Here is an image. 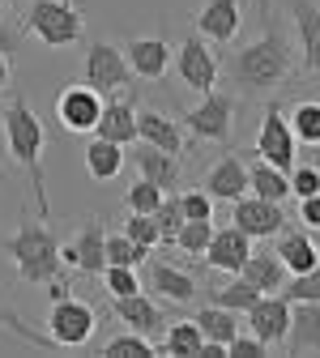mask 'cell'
I'll return each mask as SVG.
<instances>
[{
    "label": "cell",
    "mask_w": 320,
    "mask_h": 358,
    "mask_svg": "<svg viewBox=\"0 0 320 358\" xmlns=\"http://www.w3.org/2000/svg\"><path fill=\"white\" fill-rule=\"evenodd\" d=\"M295 73V43L278 17H265V30L235 52L231 60V81L239 85V94H269L273 85H282Z\"/></svg>",
    "instance_id": "obj_1"
},
{
    "label": "cell",
    "mask_w": 320,
    "mask_h": 358,
    "mask_svg": "<svg viewBox=\"0 0 320 358\" xmlns=\"http://www.w3.org/2000/svg\"><path fill=\"white\" fill-rule=\"evenodd\" d=\"M0 124H5V154L13 158V166L26 171L30 188L39 196V217H48L52 205H48V179H43V150H48V128L43 120L30 111V103L18 94H9V103L0 107Z\"/></svg>",
    "instance_id": "obj_2"
},
{
    "label": "cell",
    "mask_w": 320,
    "mask_h": 358,
    "mask_svg": "<svg viewBox=\"0 0 320 358\" xmlns=\"http://www.w3.org/2000/svg\"><path fill=\"white\" fill-rule=\"evenodd\" d=\"M0 252L13 260V273L22 286H48L56 278H64V260H60V235L48 222L26 217L13 235L0 239Z\"/></svg>",
    "instance_id": "obj_3"
},
{
    "label": "cell",
    "mask_w": 320,
    "mask_h": 358,
    "mask_svg": "<svg viewBox=\"0 0 320 358\" xmlns=\"http://www.w3.org/2000/svg\"><path fill=\"white\" fill-rule=\"evenodd\" d=\"M26 34L39 38L48 52L77 48V43L85 38L81 0H30L26 5Z\"/></svg>",
    "instance_id": "obj_4"
},
{
    "label": "cell",
    "mask_w": 320,
    "mask_h": 358,
    "mask_svg": "<svg viewBox=\"0 0 320 358\" xmlns=\"http://www.w3.org/2000/svg\"><path fill=\"white\" fill-rule=\"evenodd\" d=\"M99 329V311L90 307L85 299H77L73 290L64 299H52V311H48V341L56 350H81L90 345Z\"/></svg>",
    "instance_id": "obj_5"
},
{
    "label": "cell",
    "mask_w": 320,
    "mask_h": 358,
    "mask_svg": "<svg viewBox=\"0 0 320 358\" xmlns=\"http://www.w3.org/2000/svg\"><path fill=\"white\" fill-rule=\"evenodd\" d=\"M81 81L95 85L99 94H120V90L132 85V69L124 60V48L120 43H107V38H95L81 56Z\"/></svg>",
    "instance_id": "obj_6"
},
{
    "label": "cell",
    "mask_w": 320,
    "mask_h": 358,
    "mask_svg": "<svg viewBox=\"0 0 320 358\" xmlns=\"http://www.w3.org/2000/svg\"><path fill=\"white\" fill-rule=\"evenodd\" d=\"M188 132L197 141H218L226 145L231 141V128H235V94H226V90H209V94H201V103L184 115Z\"/></svg>",
    "instance_id": "obj_7"
},
{
    "label": "cell",
    "mask_w": 320,
    "mask_h": 358,
    "mask_svg": "<svg viewBox=\"0 0 320 358\" xmlns=\"http://www.w3.org/2000/svg\"><path fill=\"white\" fill-rule=\"evenodd\" d=\"M103 239H107L103 222L90 213V217L81 222V231H77V235L60 239V260H64V268H77V273H85V278H99L103 268H107Z\"/></svg>",
    "instance_id": "obj_8"
},
{
    "label": "cell",
    "mask_w": 320,
    "mask_h": 358,
    "mask_svg": "<svg viewBox=\"0 0 320 358\" xmlns=\"http://www.w3.org/2000/svg\"><path fill=\"white\" fill-rule=\"evenodd\" d=\"M171 64H175L179 81H184L188 90H197V94H209V90L218 85V56H214V48L197 30L179 43V52L171 56Z\"/></svg>",
    "instance_id": "obj_9"
},
{
    "label": "cell",
    "mask_w": 320,
    "mask_h": 358,
    "mask_svg": "<svg viewBox=\"0 0 320 358\" xmlns=\"http://www.w3.org/2000/svg\"><path fill=\"white\" fill-rule=\"evenodd\" d=\"M99 115H103V94L95 85H85V81H69L60 94H56V120H60V128L64 132H95V124H99Z\"/></svg>",
    "instance_id": "obj_10"
},
{
    "label": "cell",
    "mask_w": 320,
    "mask_h": 358,
    "mask_svg": "<svg viewBox=\"0 0 320 358\" xmlns=\"http://www.w3.org/2000/svg\"><path fill=\"white\" fill-rule=\"evenodd\" d=\"M295 154H299V141H295V132L286 124V111L282 107H265L260 128H256V158L273 162L278 171H291Z\"/></svg>",
    "instance_id": "obj_11"
},
{
    "label": "cell",
    "mask_w": 320,
    "mask_h": 358,
    "mask_svg": "<svg viewBox=\"0 0 320 358\" xmlns=\"http://www.w3.org/2000/svg\"><path fill=\"white\" fill-rule=\"evenodd\" d=\"M231 227H239L248 239H273L286 227V213H282L278 201H265V196L244 192L239 201H231Z\"/></svg>",
    "instance_id": "obj_12"
},
{
    "label": "cell",
    "mask_w": 320,
    "mask_h": 358,
    "mask_svg": "<svg viewBox=\"0 0 320 358\" xmlns=\"http://www.w3.org/2000/svg\"><path fill=\"white\" fill-rule=\"evenodd\" d=\"M244 316H248V333L273 350V345H282V337H286L291 299H286L282 290H273V294H256V303L244 311Z\"/></svg>",
    "instance_id": "obj_13"
},
{
    "label": "cell",
    "mask_w": 320,
    "mask_h": 358,
    "mask_svg": "<svg viewBox=\"0 0 320 358\" xmlns=\"http://www.w3.org/2000/svg\"><path fill=\"white\" fill-rule=\"evenodd\" d=\"M239 22H244V5H239V0H205V5L193 13V30L205 43H214V48L235 43Z\"/></svg>",
    "instance_id": "obj_14"
},
{
    "label": "cell",
    "mask_w": 320,
    "mask_h": 358,
    "mask_svg": "<svg viewBox=\"0 0 320 358\" xmlns=\"http://www.w3.org/2000/svg\"><path fill=\"white\" fill-rule=\"evenodd\" d=\"M111 316L124 324V329H132V333H141V337H150V341H158L162 337V329H167V316H162V307L150 299V294H120V299H111Z\"/></svg>",
    "instance_id": "obj_15"
},
{
    "label": "cell",
    "mask_w": 320,
    "mask_h": 358,
    "mask_svg": "<svg viewBox=\"0 0 320 358\" xmlns=\"http://www.w3.org/2000/svg\"><path fill=\"white\" fill-rule=\"evenodd\" d=\"M124 48V60L132 69V77H141V81H162L171 73V43L150 34V38H128L120 43Z\"/></svg>",
    "instance_id": "obj_16"
},
{
    "label": "cell",
    "mask_w": 320,
    "mask_h": 358,
    "mask_svg": "<svg viewBox=\"0 0 320 358\" xmlns=\"http://www.w3.org/2000/svg\"><path fill=\"white\" fill-rule=\"evenodd\" d=\"M282 345H286V354H320V303L316 299H295L291 303Z\"/></svg>",
    "instance_id": "obj_17"
},
{
    "label": "cell",
    "mask_w": 320,
    "mask_h": 358,
    "mask_svg": "<svg viewBox=\"0 0 320 358\" xmlns=\"http://www.w3.org/2000/svg\"><path fill=\"white\" fill-rule=\"evenodd\" d=\"M291 9V26H295V48L307 73L320 77V9L312 0H286Z\"/></svg>",
    "instance_id": "obj_18"
},
{
    "label": "cell",
    "mask_w": 320,
    "mask_h": 358,
    "mask_svg": "<svg viewBox=\"0 0 320 358\" xmlns=\"http://www.w3.org/2000/svg\"><path fill=\"white\" fill-rule=\"evenodd\" d=\"M150 264V273H146V286L158 294V299H167V303H175V307H184V303H193L197 299V278L188 273V268H175L171 260H146Z\"/></svg>",
    "instance_id": "obj_19"
},
{
    "label": "cell",
    "mask_w": 320,
    "mask_h": 358,
    "mask_svg": "<svg viewBox=\"0 0 320 358\" xmlns=\"http://www.w3.org/2000/svg\"><path fill=\"white\" fill-rule=\"evenodd\" d=\"M95 137L116 141V145H132L137 141V107H132V99L124 94V90L111 94V99H103V115L95 124Z\"/></svg>",
    "instance_id": "obj_20"
},
{
    "label": "cell",
    "mask_w": 320,
    "mask_h": 358,
    "mask_svg": "<svg viewBox=\"0 0 320 358\" xmlns=\"http://www.w3.org/2000/svg\"><path fill=\"white\" fill-rule=\"evenodd\" d=\"M248 252H252V239H248L239 227H222V231L209 235L201 260H205L209 268H222V273H239V264L248 260Z\"/></svg>",
    "instance_id": "obj_21"
},
{
    "label": "cell",
    "mask_w": 320,
    "mask_h": 358,
    "mask_svg": "<svg viewBox=\"0 0 320 358\" xmlns=\"http://www.w3.org/2000/svg\"><path fill=\"white\" fill-rule=\"evenodd\" d=\"M137 141H146L154 150H167V154H184V132H179V124L158 107L137 111Z\"/></svg>",
    "instance_id": "obj_22"
},
{
    "label": "cell",
    "mask_w": 320,
    "mask_h": 358,
    "mask_svg": "<svg viewBox=\"0 0 320 358\" xmlns=\"http://www.w3.org/2000/svg\"><path fill=\"white\" fill-rule=\"evenodd\" d=\"M201 188L209 192V201H239L248 192V166L235 154H226V158H218L205 171V184Z\"/></svg>",
    "instance_id": "obj_23"
},
{
    "label": "cell",
    "mask_w": 320,
    "mask_h": 358,
    "mask_svg": "<svg viewBox=\"0 0 320 358\" xmlns=\"http://www.w3.org/2000/svg\"><path fill=\"white\" fill-rule=\"evenodd\" d=\"M132 162H137V175L150 179V184H158L162 192L179 184V154H167V150H154L146 141H132Z\"/></svg>",
    "instance_id": "obj_24"
},
{
    "label": "cell",
    "mask_w": 320,
    "mask_h": 358,
    "mask_svg": "<svg viewBox=\"0 0 320 358\" xmlns=\"http://www.w3.org/2000/svg\"><path fill=\"white\" fill-rule=\"evenodd\" d=\"M273 256L282 260V268H286V278L291 273H307V268L320 260V248H316V239L307 235V227L303 231H278V248H273Z\"/></svg>",
    "instance_id": "obj_25"
},
{
    "label": "cell",
    "mask_w": 320,
    "mask_h": 358,
    "mask_svg": "<svg viewBox=\"0 0 320 358\" xmlns=\"http://www.w3.org/2000/svg\"><path fill=\"white\" fill-rule=\"evenodd\" d=\"M124 171V145L116 141H103L90 132V145H85V175L95 179V184H111V179Z\"/></svg>",
    "instance_id": "obj_26"
},
{
    "label": "cell",
    "mask_w": 320,
    "mask_h": 358,
    "mask_svg": "<svg viewBox=\"0 0 320 358\" xmlns=\"http://www.w3.org/2000/svg\"><path fill=\"white\" fill-rule=\"evenodd\" d=\"M239 278H248L260 294H273V290L286 286V268H282V260L273 256V248H269V252H248V260L239 264Z\"/></svg>",
    "instance_id": "obj_27"
},
{
    "label": "cell",
    "mask_w": 320,
    "mask_h": 358,
    "mask_svg": "<svg viewBox=\"0 0 320 358\" xmlns=\"http://www.w3.org/2000/svg\"><path fill=\"white\" fill-rule=\"evenodd\" d=\"M201 350H205V333L197 329V320H175L154 341V354H175V358H201Z\"/></svg>",
    "instance_id": "obj_28"
},
{
    "label": "cell",
    "mask_w": 320,
    "mask_h": 358,
    "mask_svg": "<svg viewBox=\"0 0 320 358\" xmlns=\"http://www.w3.org/2000/svg\"><path fill=\"white\" fill-rule=\"evenodd\" d=\"M248 192L252 196H265V201H286L291 196V179H286V171H278L273 162H265V158H256V162H248Z\"/></svg>",
    "instance_id": "obj_29"
},
{
    "label": "cell",
    "mask_w": 320,
    "mask_h": 358,
    "mask_svg": "<svg viewBox=\"0 0 320 358\" xmlns=\"http://www.w3.org/2000/svg\"><path fill=\"white\" fill-rule=\"evenodd\" d=\"M193 320H197V329L205 333V341H218V345H226V341L239 333V311H226V307H218V303L201 307Z\"/></svg>",
    "instance_id": "obj_30"
},
{
    "label": "cell",
    "mask_w": 320,
    "mask_h": 358,
    "mask_svg": "<svg viewBox=\"0 0 320 358\" xmlns=\"http://www.w3.org/2000/svg\"><path fill=\"white\" fill-rule=\"evenodd\" d=\"M286 124L299 145H320V99H299L286 111Z\"/></svg>",
    "instance_id": "obj_31"
},
{
    "label": "cell",
    "mask_w": 320,
    "mask_h": 358,
    "mask_svg": "<svg viewBox=\"0 0 320 358\" xmlns=\"http://www.w3.org/2000/svg\"><path fill=\"white\" fill-rule=\"evenodd\" d=\"M103 256H107V264H128V268H141V264L150 260V248L132 243L124 231H116V235H107V239H103Z\"/></svg>",
    "instance_id": "obj_32"
},
{
    "label": "cell",
    "mask_w": 320,
    "mask_h": 358,
    "mask_svg": "<svg viewBox=\"0 0 320 358\" xmlns=\"http://www.w3.org/2000/svg\"><path fill=\"white\" fill-rule=\"evenodd\" d=\"M184 205H179V192L175 196H162L158 201V209H154V227H158V243H167V248H175V235H179V227H184Z\"/></svg>",
    "instance_id": "obj_33"
},
{
    "label": "cell",
    "mask_w": 320,
    "mask_h": 358,
    "mask_svg": "<svg viewBox=\"0 0 320 358\" xmlns=\"http://www.w3.org/2000/svg\"><path fill=\"white\" fill-rule=\"evenodd\" d=\"M103 354L107 358H154V341L141 337V333H132V329H124V333L103 341Z\"/></svg>",
    "instance_id": "obj_34"
},
{
    "label": "cell",
    "mask_w": 320,
    "mask_h": 358,
    "mask_svg": "<svg viewBox=\"0 0 320 358\" xmlns=\"http://www.w3.org/2000/svg\"><path fill=\"white\" fill-rule=\"evenodd\" d=\"M256 294H260V290H256L248 278L235 273V282H231V286H222V290H214L209 303H218V307H226V311H239V316H244V311L256 303Z\"/></svg>",
    "instance_id": "obj_35"
},
{
    "label": "cell",
    "mask_w": 320,
    "mask_h": 358,
    "mask_svg": "<svg viewBox=\"0 0 320 358\" xmlns=\"http://www.w3.org/2000/svg\"><path fill=\"white\" fill-rule=\"evenodd\" d=\"M209 235H214V217H188L184 227H179V235H175V248L188 252V256H201Z\"/></svg>",
    "instance_id": "obj_36"
},
{
    "label": "cell",
    "mask_w": 320,
    "mask_h": 358,
    "mask_svg": "<svg viewBox=\"0 0 320 358\" xmlns=\"http://www.w3.org/2000/svg\"><path fill=\"white\" fill-rule=\"evenodd\" d=\"M162 196H167V192H162L158 184H150V179L137 175V184H128V192H124V205H128V213H154Z\"/></svg>",
    "instance_id": "obj_37"
},
{
    "label": "cell",
    "mask_w": 320,
    "mask_h": 358,
    "mask_svg": "<svg viewBox=\"0 0 320 358\" xmlns=\"http://www.w3.org/2000/svg\"><path fill=\"white\" fill-rule=\"evenodd\" d=\"M99 278H103V286H107L111 299H120V294H137V290H141V278H137V268H128V264H107Z\"/></svg>",
    "instance_id": "obj_38"
},
{
    "label": "cell",
    "mask_w": 320,
    "mask_h": 358,
    "mask_svg": "<svg viewBox=\"0 0 320 358\" xmlns=\"http://www.w3.org/2000/svg\"><path fill=\"white\" fill-rule=\"evenodd\" d=\"M282 294L295 303V299H316L320 303V260L307 268V273H291L286 278V286H282Z\"/></svg>",
    "instance_id": "obj_39"
},
{
    "label": "cell",
    "mask_w": 320,
    "mask_h": 358,
    "mask_svg": "<svg viewBox=\"0 0 320 358\" xmlns=\"http://www.w3.org/2000/svg\"><path fill=\"white\" fill-rule=\"evenodd\" d=\"M124 235H128L132 243H141V248H154V243H158L154 213H128V217H124Z\"/></svg>",
    "instance_id": "obj_40"
},
{
    "label": "cell",
    "mask_w": 320,
    "mask_h": 358,
    "mask_svg": "<svg viewBox=\"0 0 320 358\" xmlns=\"http://www.w3.org/2000/svg\"><path fill=\"white\" fill-rule=\"evenodd\" d=\"M286 179H291V196H312V192H320V166H312V162H295L291 171H286Z\"/></svg>",
    "instance_id": "obj_41"
},
{
    "label": "cell",
    "mask_w": 320,
    "mask_h": 358,
    "mask_svg": "<svg viewBox=\"0 0 320 358\" xmlns=\"http://www.w3.org/2000/svg\"><path fill=\"white\" fill-rule=\"evenodd\" d=\"M0 324H5V329H13V333L26 341V345H52V341H48V333H34V329H30L22 316H18V311H13V307H5V303H0Z\"/></svg>",
    "instance_id": "obj_42"
},
{
    "label": "cell",
    "mask_w": 320,
    "mask_h": 358,
    "mask_svg": "<svg viewBox=\"0 0 320 358\" xmlns=\"http://www.w3.org/2000/svg\"><path fill=\"white\" fill-rule=\"evenodd\" d=\"M179 205H184V217H214V201L205 188H193V192H179Z\"/></svg>",
    "instance_id": "obj_43"
},
{
    "label": "cell",
    "mask_w": 320,
    "mask_h": 358,
    "mask_svg": "<svg viewBox=\"0 0 320 358\" xmlns=\"http://www.w3.org/2000/svg\"><path fill=\"white\" fill-rule=\"evenodd\" d=\"M226 354H231V358H265L269 354V345L265 341H256L252 333L244 337V333H235L231 341H226Z\"/></svg>",
    "instance_id": "obj_44"
},
{
    "label": "cell",
    "mask_w": 320,
    "mask_h": 358,
    "mask_svg": "<svg viewBox=\"0 0 320 358\" xmlns=\"http://www.w3.org/2000/svg\"><path fill=\"white\" fill-rule=\"evenodd\" d=\"M22 38H26V30H22V26H13L9 17H0V52H5V56L22 52Z\"/></svg>",
    "instance_id": "obj_45"
},
{
    "label": "cell",
    "mask_w": 320,
    "mask_h": 358,
    "mask_svg": "<svg viewBox=\"0 0 320 358\" xmlns=\"http://www.w3.org/2000/svg\"><path fill=\"white\" fill-rule=\"evenodd\" d=\"M299 222H303L307 231H320V192L299 196Z\"/></svg>",
    "instance_id": "obj_46"
},
{
    "label": "cell",
    "mask_w": 320,
    "mask_h": 358,
    "mask_svg": "<svg viewBox=\"0 0 320 358\" xmlns=\"http://www.w3.org/2000/svg\"><path fill=\"white\" fill-rule=\"evenodd\" d=\"M9 81H13V64H9L5 52H0V90H9Z\"/></svg>",
    "instance_id": "obj_47"
},
{
    "label": "cell",
    "mask_w": 320,
    "mask_h": 358,
    "mask_svg": "<svg viewBox=\"0 0 320 358\" xmlns=\"http://www.w3.org/2000/svg\"><path fill=\"white\" fill-rule=\"evenodd\" d=\"M0 17H9V0H0Z\"/></svg>",
    "instance_id": "obj_48"
},
{
    "label": "cell",
    "mask_w": 320,
    "mask_h": 358,
    "mask_svg": "<svg viewBox=\"0 0 320 358\" xmlns=\"http://www.w3.org/2000/svg\"><path fill=\"white\" fill-rule=\"evenodd\" d=\"M0 145H5V124H0Z\"/></svg>",
    "instance_id": "obj_49"
}]
</instances>
